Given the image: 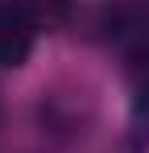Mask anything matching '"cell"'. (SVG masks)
<instances>
[{
  "label": "cell",
  "mask_w": 149,
  "mask_h": 153,
  "mask_svg": "<svg viewBox=\"0 0 149 153\" xmlns=\"http://www.w3.org/2000/svg\"><path fill=\"white\" fill-rule=\"evenodd\" d=\"M42 21L21 0H0V71H21L33 58Z\"/></svg>",
  "instance_id": "6da1fadb"
}]
</instances>
